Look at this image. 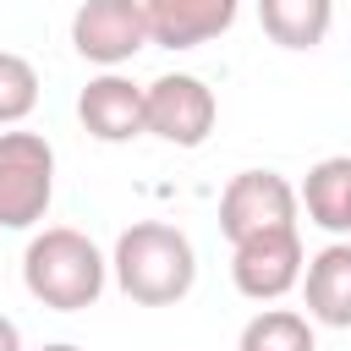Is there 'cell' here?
<instances>
[{
    "instance_id": "cell-9",
    "label": "cell",
    "mask_w": 351,
    "mask_h": 351,
    "mask_svg": "<svg viewBox=\"0 0 351 351\" xmlns=\"http://www.w3.org/2000/svg\"><path fill=\"white\" fill-rule=\"evenodd\" d=\"M241 0H143L148 38L159 49H197L236 22Z\"/></svg>"
},
{
    "instance_id": "cell-10",
    "label": "cell",
    "mask_w": 351,
    "mask_h": 351,
    "mask_svg": "<svg viewBox=\"0 0 351 351\" xmlns=\"http://www.w3.org/2000/svg\"><path fill=\"white\" fill-rule=\"evenodd\" d=\"M307 318L324 329H351V241H329L307 258L302 274Z\"/></svg>"
},
{
    "instance_id": "cell-4",
    "label": "cell",
    "mask_w": 351,
    "mask_h": 351,
    "mask_svg": "<svg viewBox=\"0 0 351 351\" xmlns=\"http://www.w3.org/2000/svg\"><path fill=\"white\" fill-rule=\"evenodd\" d=\"M55 197V148L38 132H0V230H33Z\"/></svg>"
},
{
    "instance_id": "cell-1",
    "label": "cell",
    "mask_w": 351,
    "mask_h": 351,
    "mask_svg": "<svg viewBox=\"0 0 351 351\" xmlns=\"http://www.w3.org/2000/svg\"><path fill=\"white\" fill-rule=\"evenodd\" d=\"M110 274L137 307H176L197 280L192 236L165 225V219H137V225H126L115 236Z\"/></svg>"
},
{
    "instance_id": "cell-11",
    "label": "cell",
    "mask_w": 351,
    "mask_h": 351,
    "mask_svg": "<svg viewBox=\"0 0 351 351\" xmlns=\"http://www.w3.org/2000/svg\"><path fill=\"white\" fill-rule=\"evenodd\" d=\"M296 192H302V208L318 230H329L335 241H351V154L318 159Z\"/></svg>"
},
{
    "instance_id": "cell-7",
    "label": "cell",
    "mask_w": 351,
    "mask_h": 351,
    "mask_svg": "<svg viewBox=\"0 0 351 351\" xmlns=\"http://www.w3.org/2000/svg\"><path fill=\"white\" fill-rule=\"evenodd\" d=\"M307 274V252H302V230L285 236H258L230 247V285L247 302H280L285 291H296Z\"/></svg>"
},
{
    "instance_id": "cell-5",
    "label": "cell",
    "mask_w": 351,
    "mask_h": 351,
    "mask_svg": "<svg viewBox=\"0 0 351 351\" xmlns=\"http://www.w3.org/2000/svg\"><path fill=\"white\" fill-rule=\"evenodd\" d=\"M143 115H148V137L176 143V148H203L214 121H219V99L203 77L165 71L143 88Z\"/></svg>"
},
{
    "instance_id": "cell-6",
    "label": "cell",
    "mask_w": 351,
    "mask_h": 351,
    "mask_svg": "<svg viewBox=\"0 0 351 351\" xmlns=\"http://www.w3.org/2000/svg\"><path fill=\"white\" fill-rule=\"evenodd\" d=\"M148 16L143 0H82L71 16V49L104 71L126 66L137 49H148Z\"/></svg>"
},
{
    "instance_id": "cell-16",
    "label": "cell",
    "mask_w": 351,
    "mask_h": 351,
    "mask_svg": "<svg viewBox=\"0 0 351 351\" xmlns=\"http://www.w3.org/2000/svg\"><path fill=\"white\" fill-rule=\"evenodd\" d=\"M44 351H82V346H66V340H55V346H44Z\"/></svg>"
},
{
    "instance_id": "cell-15",
    "label": "cell",
    "mask_w": 351,
    "mask_h": 351,
    "mask_svg": "<svg viewBox=\"0 0 351 351\" xmlns=\"http://www.w3.org/2000/svg\"><path fill=\"white\" fill-rule=\"evenodd\" d=\"M0 351H22V329H16L5 313H0Z\"/></svg>"
},
{
    "instance_id": "cell-2",
    "label": "cell",
    "mask_w": 351,
    "mask_h": 351,
    "mask_svg": "<svg viewBox=\"0 0 351 351\" xmlns=\"http://www.w3.org/2000/svg\"><path fill=\"white\" fill-rule=\"evenodd\" d=\"M110 258L71 225H44L22 252V285L49 313H82L104 296Z\"/></svg>"
},
{
    "instance_id": "cell-8",
    "label": "cell",
    "mask_w": 351,
    "mask_h": 351,
    "mask_svg": "<svg viewBox=\"0 0 351 351\" xmlns=\"http://www.w3.org/2000/svg\"><path fill=\"white\" fill-rule=\"evenodd\" d=\"M77 121L88 137L99 143H132L148 132V115H143V88L121 71H99L82 93H77Z\"/></svg>"
},
{
    "instance_id": "cell-13",
    "label": "cell",
    "mask_w": 351,
    "mask_h": 351,
    "mask_svg": "<svg viewBox=\"0 0 351 351\" xmlns=\"http://www.w3.org/2000/svg\"><path fill=\"white\" fill-rule=\"evenodd\" d=\"M236 351H318V335H313V318L296 313V307H263L241 324V340Z\"/></svg>"
},
{
    "instance_id": "cell-3",
    "label": "cell",
    "mask_w": 351,
    "mask_h": 351,
    "mask_svg": "<svg viewBox=\"0 0 351 351\" xmlns=\"http://www.w3.org/2000/svg\"><path fill=\"white\" fill-rule=\"evenodd\" d=\"M296 214H302V192L280 170H241L219 192V230L230 247L258 241V236H285L302 225Z\"/></svg>"
},
{
    "instance_id": "cell-14",
    "label": "cell",
    "mask_w": 351,
    "mask_h": 351,
    "mask_svg": "<svg viewBox=\"0 0 351 351\" xmlns=\"http://www.w3.org/2000/svg\"><path fill=\"white\" fill-rule=\"evenodd\" d=\"M33 104H38V71H33V60L16 55V49H0V126L27 121Z\"/></svg>"
},
{
    "instance_id": "cell-12",
    "label": "cell",
    "mask_w": 351,
    "mask_h": 351,
    "mask_svg": "<svg viewBox=\"0 0 351 351\" xmlns=\"http://www.w3.org/2000/svg\"><path fill=\"white\" fill-rule=\"evenodd\" d=\"M258 22L280 49H318L335 27V0H258Z\"/></svg>"
}]
</instances>
